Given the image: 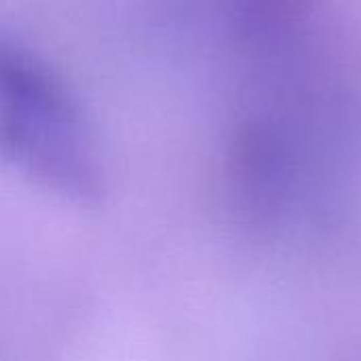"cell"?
<instances>
[{
	"label": "cell",
	"instance_id": "cell-1",
	"mask_svg": "<svg viewBox=\"0 0 361 361\" xmlns=\"http://www.w3.org/2000/svg\"><path fill=\"white\" fill-rule=\"evenodd\" d=\"M0 159L66 199L99 192L102 169L80 99L30 44L0 30Z\"/></svg>",
	"mask_w": 361,
	"mask_h": 361
}]
</instances>
